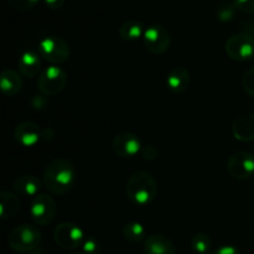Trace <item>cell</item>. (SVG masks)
Wrapping results in <instances>:
<instances>
[{"instance_id":"3957f363","label":"cell","mask_w":254,"mask_h":254,"mask_svg":"<svg viewBox=\"0 0 254 254\" xmlns=\"http://www.w3.org/2000/svg\"><path fill=\"white\" fill-rule=\"evenodd\" d=\"M42 242V233L32 225L16 226L7 236V246L16 253L27 254L36 251Z\"/></svg>"},{"instance_id":"8fae6325","label":"cell","mask_w":254,"mask_h":254,"mask_svg":"<svg viewBox=\"0 0 254 254\" xmlns=\"http://www.w3.org/2000/svg\"><path fill=\"white\" fill-rule=\"evenodd\" d=\"M141 148L143 145L139 136L130 131H122L117 134L112 141L113 153L122 159H129L138 155L140 154Z\"/></svg>"},{"instance_id":"44dd1931","label":"cell","mask_w":254,"mask_h":254,"mask_svg":"<svg viewBox=\"0 0 254 254\" xmlns=\"http://www.w3.org/2000/svg\"><path fill=\"white\" fill-rule=\"evenodd\" d=\"M123 232L124 238L130 243H140L145 242L148 236H146V230L141 223L135 222V221H130L127 222L123 226Z\"/></svg>"},{"instance_id":"9a60e30c","label":"cell","mask_w":254,"mask_h":254,"mask_svg":"<svg viewBox=\"0 0 254 254\" xmlns=\"http://www.w3.org/2000/svg\"><path fill=\"white\" fill-rule=\"evenodd\" d=\"M144 254H176L174 243L166 236L155 233L146 238L143 247Z\"/></svg>"},{"instance_id":"ac0fdd59","label":"cell","mask_w":254,"mask_h":254,"mask_svg":"<svg viewBox=\"0 0 254 254\" xmlns=\"http://www.w3.org/2000/svg\"><path fill=\"white\" fill-rule=\"evenodd\" d=\"M22 82L21 76L14 69H4L0 76V89L6 97H14L22 91Z\"/></svg>"},{"instance_id":"9c48e42d","label":"cell","mask_w":254,"mask_h":254,"mask_svg":"<svg viewBox=\"0 0 254 254\" xmlns=\"http://www.w3.org/2000/svg\"><path fill=\"white\" fill-rule=\"evenodd\" d=\"M143 44L150 54L163 55L170 47L171 36L163 25L153 24L145 29L143 36Z\"/></svg>"},{"instance_id":"484cf974","label":"cell","mask_w":254,"mask_h":254,"mask_svg":"<svg viewBox=\"0 0 254 254\" xmlns=\"http://www.w3.org/2000/svg\"><path fill=\"white\" fill-rule=\"evenodd\" d=\"M82 253L83 254H99L101 253V243L93 237L86 238L82 245Z\"/></svg>"},{"instance_id":"4316f807","label":"cell","mask_w":254,"mask_h":254,"mask_svg":"<svg viewBox=\"0 0 254 254\" xmlns=\"http://www.w3.org/2000/svg\"><path fill=\"white\" fill-rule=\"evenodd\" d=\"M232 2L243 14H254V0H232Z\"/></svg>"},{"instance_id":"603a6c76","label":"cell","mask_w":254,"mask_h":254,"mask_svg":"<svg viewBox=\"0 0 254 254\" xmlns=\"http://www.w3.org/2000/svg\"><path fill=\"white\" fill-rule=\"evenodd\" d=\"M236 6L233 2L223 1L217 6V19L221 22H230L235 17Z\"/></svg>"},{"instance_id":"ba28073f","label":"cell","mask_w":254,"mask_h":254,"mask_svg":"<svg viewBox=\"0 0 254 254\" xmlns=\"http://www.w3.org/2000/svg\"><path fill=\"white\" fill-rule=\"evenodd\" d=\"M54 240L64 250H77L82 247L86 236L79 226L72 222H62L55 227Z\"/></svg>"},{"instance_id":"8992f818","label":"cell","mask_w":254,"mask_h":254,"mask_svg":"<svg viewBox=\"0 0 254 254\" xmlns=\"http://www.w3.org/2000/svg\"><path fill=\"white\" fill-rule=\"evenodd\" d=\"M225 51L233 61L245 62L254 57V36L247 32L232 35L225 44Z\"/></svg>"},{"instance_id":"52a82bcc","label":"cell","mask_w":254,"mask_h":254,"mask_svg":"<svg viewBox=\"0 0 254 254\" xmlns=\"http://www.w3.org/2000/svg\"><path fill=\"white\" fill-rule=\"evenodd\" d=\"M57 205L54 198L47 193H39L30 203V216L37 226H47L55 220Z\"/></svg>"},{"instance_id":"6da1fadb","label":"cell","mask_w":254,"mask_h":254,"mask_svg":"<svg viewBox=\"0 0 254 254\" xmlns=\"http://www.w3.org/2000/svg\"><path fill=\"white\" fill-rule=\"evenodd\" d=\"M76 169L69 160L57 158L50 161L44 170L42 183L52 195L64 196L71 192L76 184Z\"/></svg>"},{"instance_id":"cb8c5ba5","label":"cell","mask_w":254,"mask_h":254,"mask_svg":"<svg viewBox=\"0 0 254 254\" xmlns=\"http://www.w3.org/2000/svg\"><path fill=\"white\" fill-rule=\"evenodd\" d=\"M9 5L15 10V11L26 12L37 6L41 0H7Z\"/></svg>"},{"instance_id":"2e32d148","label":"cell","mask_w":254,"mask_h":254,"mask_svg":"<svg viewBox=\"0 0 254 254\" xmlns=\"http://www.w3.org/2000/svg\"><path fill=\"white\" fill-rule=\"evenodd\" d=\"M232 133L237 140L248 141L254 140V114H245L235 119L232 124Z\"/></svg>"},{"instance_id":"83f0119b","label":"cell","mask_w":254,"mask_h":254,"mask_svg":"<svg viewBox=\"0 0 254 254\" xmlns=\"http://www.w3.org/2000/svg\"><path fill=\"white\" fill-rule=\"evenodd\" d=\"M30 104L35 111H44L49 106V101L45 96H34L30 101Z\"/></svg>"},{"instance_id":"5bb4252c","label":"cell","mask_w":254,"mask_h":254,"mask_svg":"<svg viewBox=\"0 0 254 254\" xmlns=\"http://www.w3.org/2000/svg\"><path fill=\"white\" fill-rule=\"evenodd\" d=\"M42 181L40 180L37 176L30 175V174H25V175L19 176L15 179L14 181V191L19 196H24V197H31L34 198L37 196L42 188Z\"/></svg>"},{"instance_id":"ffe728a7","label":"cell","mask_w":254,"mask_h":254,"mask_svg":"<svg viewBox=\"0 0 254 254\" xmlns=\"http://www.w3.org/2000/svg\"><path fill=\"white\" fill-rule=\"evenodd\" d=\"M146 27L141 21H136V20H128V21L123 22L118 30V34L122 40L124 41L133 42L136 40L141 39L144 36Z\"/></svg>"},{"instance_id":"e0dca14e","label":"cell","mask_w":254,"mask_h":254,"mask_svg":"<svg viewBox=\"0 0 254 254\" xmlns=\"http://www.w3.org/2000/svg\"><path fill=\"white\" fill-rule=\"evenodd\" d=\"M166 86L173 93H184L190 86V72L185 67H175L169 72Z\"/></svg>"},{"instance_id":"30bf717a","label":"cell","mask_w":254,"mask_h":254,"mask_svg":"<svg viewBox=\"0 0 254 254\" xmlns=\"http://www.w3.org/2000/svg\"><path fill=\"white\" fill-rule=\"evenodd\" d=\"M227 171L236 180H248L254 175V156L248 151L232 154L228 158Z\"/></svg>"},{"instance_id":"d4e9b609","label":"cell","mask_w":254,"mask_h":254,"mask_svg":"<svg viewBox=\"0 0 254 254\" xmlns=\"http://www.w3.org/2000/svg\"><path fill=\"white\" fill-rule=\"evenodd\" d=\"M242 87L243 91L248 94V96L254 98V67L246 71V73L242 77Z\"/></svg>"},{"instance_id":"d6986e66","label":"cell","mask_w":254,"mask_h":254,"mask_svg":"<svg viewBox=\"0 0 254 254\" xmlns=\"http://www.w3.org/2000/svg\"><path fill=\"white\" fill-rule=\"evenodd\" d=\"M19 195L12 191L4 190L0 192V218L1 220H9L14 217L20 210Z\"/></svg>"},{"instance_id":"7a4b0ae2","label":"cell","mask_w":254,"mask_h":254,"mask_svg":"<svg viewBox=\"0 0 254 254\" xmlns=\"http://www.w3.org/2000/svg\"><path fill=\"white\" fill-rule=\"evenodd\" d=\"M128 200L136 206H146L158 195V183L148 171H135L129 176L126 185Z\"/></svg>"},{"instance_id":"f1b7e54d","label":"cell","mask_w":254,"mask_h":254,"mask_svg":"<svg viewBox=\"0 0 254 254\" xmlns=\"http://www.w3.org/2000/svg\"><path fill=\"white\" fill-rule=\"evenodd\" d=\"M158 149L155 148L154 145H145L141 148V151H140V155L141 158H144L145 160H155L156 158H158Z\"/></svg>"},{"instance_id":"5b68a950","label":"cell","mask_w":254,"mask_h":254,"mask_svg":"<svg viewBox=\"0 0 254 254\" xmlns=\"http://www.w3.org/2000/svg\"><path fill=\"white\" fill-rule=\"evenodd\" d=\"M68 77L66 71L59 66H49L40 73L37 78V89L44 96H56L66 87Z\"/></svg>"},{"instance_id":"f546056e","label":"cell","mask_w":254,"mask_h":254,"mask_svg":"<svg viewBox=\"0 0 254 254\" xmlns=\"http://www.w3.org/2000/svg\"><path fill=\"white\" fill-rule=\"evenodd\" d=\"M210 254H241V252L235 246H222Z\"/></svg>"},{"instance_id":"1f68e13d","label":"cell","mask_w":254,"mask_h":254,"mask_svg":"<svg viewBox=\"0 0 254 254\" xmlns=\"http://www.w3.org/2000/svg\"><path fill=\"white\" fill-rule=\"evenodd\" d=\"M55 138V131L52 128H44L42 129V139L44 140H52Z\"/></svg>"},{"instance_id":"4fadbf2b","label":"cell","mask_w":254,"mask_h":254,"mask_svg":"<svg viewBox=\"0 0 254 254\" xmlns=\"http://www.w3.org/2000/svg\"><path fill=\"white\" fill-rule=\"evenodd\" d=\"M40 54L32 51V50H27V51L22 52L21 56L19 57L17 61V68L21 76L25 78H35L41 73V59H40Z\"/></svg>"},{"instance_id":"277c9868","label":"cell","mask_w":254,"mask_h":254,"mask_svg":"<svg viewBox=\"0 0 254 254\" xmlns=\"http://www.w3.org/2000/svg\"><path fill=\"white\" fill-rule=\"evenodd\" d=\"M39 54L41 59L50 62L51 66H59L69 60L71 47L62 37L47 36L39 42Z\"/></svg>"},{"instance_id":"7c38bea8","label":"cell","mask_w":254,"mask_h":254,"mask_svg":"<svg viewBox=\"0 0 254 254\" xmlns=\"http://www.w3.org/2000/svg\"><path fill=\"white\" fill-rule=\"evenodd\" d=\"M14 138L21 146L32 148L42 140V129L34 122H21L14 129Z\"/></svg>"},{"instance_id":"d6a6232c","label":"cell","mask_w":254,"mask_h":254,"mask_svg":"<svg viewBox=\"0 0 254 254\" xmlns=\"http://www.w3.org/2000/svg\"><path fill=\"white\" fill-rule=\"evenodd\" d=\"M69 254H83V253H79V252H73V253H69Z\"/></svg>"},{"instance_id":"4dcf8cb0","label":"cell","mask_w":254,"mask_h":254,"mask_svg":"<svg viewBox=\"0 0 254 254\" xmlns=\"http://www.w3.org/2000/svg\"><path fill=\"white\" fill-rule=\"evenodd\" d=\"M42 1L45 2V5H46L49 9L60 10L64 5V1H66V0H42Z\"/></svg>"},{"instance_id":"7402d4cb","label":"cell","mask_w":254,"mask_h":254,"mask_svg":"<svg viewBox=\"0 0 254 254\" xmlns=\"http://www.w3.org/2000/svg\"><path fill=\"white\" fill-rule=\"evenodd\" d=\"M191 248L196 254H207L212 247V242L208 235L202 232H198L192 236L191 238Z\"/></svg>"}]
</instances>
